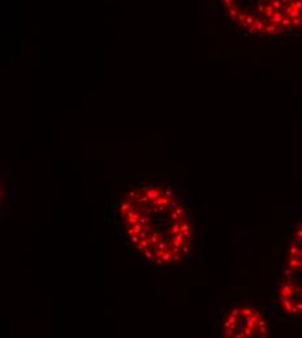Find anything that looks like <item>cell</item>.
<instances>
[{
  "instance_id": "6da1fadb",
  "label": "cell",
  "mask_w": 302,
  "mask_h": 338,
  "mask_svg": "<svg viewBox=\"0 0 302 338\" xmlns=\"http://www.w3.org/2000/svg\"><path fill=\"white\" fill-rule=\"evenodd\" d=\"M125 231L134 247L156 264H178L189 252L192 226L182 203L171 189L141 186L119 206Z\"/></svg>"
},
{
  "instance_id": "7a4b0ae2",
  "label": "cell",
  "mask_w": 302,
  "mask_h": 338,
  "mask_svg": "<svg viewBox=\"0 0 302 338\" xmlns=\"http://www.w3.org/2000/svg\"><path fill=\"white\" fill-rule=\"evenodd\" d=\"M280 307L288 316H302V221L294 228L277 291Z\"/></svg>"
},
{
  "instance_id": "3957f363",
  "label": "cell",
  "mask_w": 302,
  "mask_h": 338,
  "mask_svg": "<svg viewBox=\"0 0 302 338\" xmlns=\"http://www.w3.org/2000/svg\"><path fill=\"white\" fill-rule=\"evenodd\" d=\"M270 328L264 316L253 307L240 306L227 313L223 323V335L227 338L268 337Z\"/></svg>"
}]
</instances>
